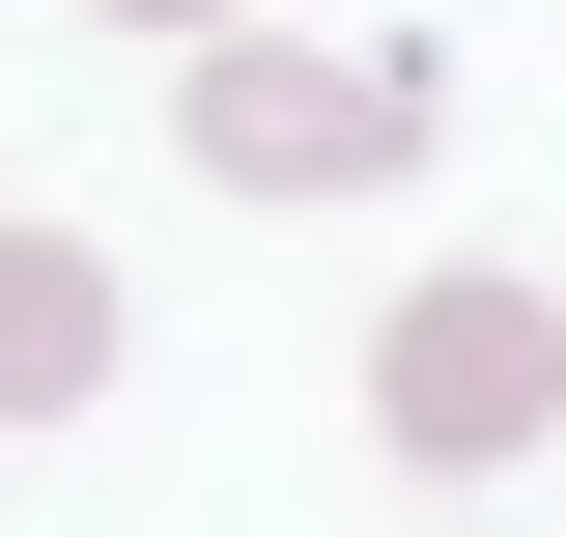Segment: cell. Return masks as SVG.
Masks as SVG:
<instances>
[{"label": "cell", "instance_id": "cell-1", "mask_svg": "<svg viewBox=\"0 0 566 537\" xmlns=\"http://www.w3.org/2000/svg\"><path fill=\"white\" fill-rule=\"evenodd\" d=\"M170 114H199V170H227V199H368V170L424 141V57H283V29H227Z\"/></svg>", "mask_w": 566, "mask_h": 537}, {"label": "cell", "instance_id": "cell-2", "mask_svg": "<svg viewBox=\"0 0 566 537\" xmlns=\"http://www.w3.org/2000/svg\"><path fill=\"white\" fill-rule=\"evenodd\" d=\"M368 424H397V453H538V424H566V312H538V283H397Z\"/></svg>", "mask_w": 566, "mask_h": 537}, {"label": "cell", "instance_id": "cell-3", "mask_svg": "<svg viewBox=\"0 0 566 537\" xmlns=\"http://www.w3.org/2000/svg\"><path fill=\"white\" fill-rule=\"evenodd\" d=\"M85 368H114V255L85 227H0V424H57Z\"/></svg>", "mask_w": 566, "mask_h": 537}, {"label": "cell", "instance_id": "cell-4", "mask_svg": "<svg viewBox=\"0 0 566 537\" xmlns=\"http://www.w3.org/2000/svg\"><path fill=\"white\" fill-rule=\"evenodd\" d=\"M114 29H255V0H114Z\"/></svg>", "mask_w": 566, "mask_h": 537}]
</instances>
